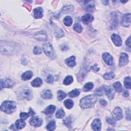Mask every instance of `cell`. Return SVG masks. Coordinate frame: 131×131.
Wrapping results in <instances>:
<instances>
[{
  "label": "cell",
  "mask_w": 131,
  "mask_h": 131,
  "mask_svg": "<svg viewBox=\"0 0 131 131\" xmlns=\"http://www.w3.org/2000/svg\"><path fill=\"white\" fill-rule=\"evenodd\" d=\"M16 105L14 101H5L1 105V110L7 114L12 113L15 110Z\"/></svg>",
  "instance_id": "7a4b0ae2"
},
{
  "label": "cell",
  "mask_w": 131,
  "mask_h": 131,
  "mask_svg": "<svg viewBox=\"0 0 131 131\" xmlns=\"http://www.w3.org/2000/svg\"><path fill=\"white\" fill-rule=\"evenodd\" d=\"M97 101V97L95 95H91L84 97L80 101V106L83 109H88L92 107Z\"/></svg>",
  "instance_id": "6da1fadb"
},
{
  "label": "cell",
  "mask_w": 131,
  "mask_h": 131,
  "mask_svg": "<svg viewBox=\"0 0 131 131\" xmlns=\"http://www.w3.org/2000/svg\"><path fill=\"white\" fill-rule=\"evenodd\" d=\"M102 59L106 62V63L109 65H111L113 64V59L112 56L108 53H105L102 54Z\"/></svg>",
  "instance_id": "5bb4252c"
},
{
  "label": "cell",
  "mask_w": 131,
  "mask_h": 131,
  "mask_svg": "<svg viewBox=\"0 0 131 131\" xmlns=\"http://www.w3.org/2000/svg\"><path fill=\"white\" fill-rule=\"evenodd\" d=\"M119 61V66L120 67H123L126 65L129 62L128 54L125 53H122L120 56Z\"/></svg>",
  "instance_id": "ba28073f"
},
{
  "label": "cell",
  "mask_w": 131,
  "mask_h": 131,
  "mask_svg": "<svg viewBox=\"0 0 131 131\" xmlns=\"http://www.w3.org/2000/svg\"><path fill=\"white\" fill-rule=\"evenodd\" d=\"M43 84L42 79L40 78H36L31 82V85L34 87H39Z\"/></svg>",
  "instance_id": "7402d4cb"
},
{
  "label": "cell",
  "mask_w": 131,
  "mask_h": 131,
  "mask_svg": "<svg viewBox=\"0 0 131 131\" xmlns=\"http://www.w3.org/2000/svg\"><path fill=\"white\" fill-rule=\"evenodd\" d=\"M67 95L66 93L62 91H59L58 92V98L59 100H62V99H64L66 97Z\"/></svg>",
  "instance_id": "836d02e7"
},
{
  "label": "cell",
  "mask_w": 131,
  "mask_h": 131,
  "mask_svg": "<svg viewBox=\"0 0 131 131\" xmlns=\"http://www.w3.org/2000/svg\"><path fill=\"white\" fill-rule=\"evenodd\" d=\"M124 83L125 87L128 89H131V78L130 77H127L124 78Z\"/></svg>",
  "instance_id": "1f68e13d"
},
{
  "label": "cell",
  "mask_w": 131,
  "mask_h": 131,
  "mask_svg": "<svg viewBox=\"0 0 131 131\" xmlns=\"http://www.w3.org/2000/svg\"><path fill=\"white\" fill-rule=\"evenodd\" d=\"M41 97L43 99H50L52 98V95L51 92V91L49 90H44L42 92Z\"/></svg>",
  "instance_id": "ffe728a7"
},
{
  "label": "cell",
  "mask_w": 131,
  "mask_h": 131,
  "mask_svg": "<svg viewBox=\"0 0 131 131\" xmlns=\"http://www.w3.org/2000/svg\"><path fill=\"white\" fill-rule=\"evenodd\" d=\"M126 45L129 48L131 47V37H130V36L127 39V40L126 41Z\"/></svg>",
  "instance_id": "c3c4849f"
},
{
  "label": "cell",
  "mask_w": 131,
  "mask_h": 131,
  "mask_svg": "<svg viewBox=\"0 0 131 131\" xmlns=\"http://www.w3.org/2000/svg\"><path fill=\"white\" fill-rule=\"evenodd\" d=\"M21 96L28 100H30L33 97L32 91L29 88H25L21 92Z\"/></svg>",
  "instance_id": "5b68a950"
},
{
  "label": "cell",
  "mask_w": 131,
  "mask_h": 131,
  "mask_svg": "<svg viewBox=\"0 0 131 131\" xmlns=\"http://www.w3.org/2000/svg\"><path fill=\"white\" fill-rule=\"evenodd\" d=\"M30 123L32 126L33 127H40L43 123L42 119L38 117H35L31 119L30 120Z\"/></svg>",
  "instance_id": "30bf717a"
},
{
  "label": "cell",
  "mask_w": 131,
  "mask_h": 131,
  "mask_svg": "<svg viewBox=\"0 0 131 131\" xmlns=\"http://www.w3.org/2000/svg\"><path fill=\"white\" fill-rule=\"evenodd\" d=\"M29 114L26 113H22L20 114V117L23 120H26L28 118V117H29Z\"/></svg>",
  "instance_id": "b9f144b4"
},
{
  "label": "cell",
  "mask_w": 131,
  "mask_h": 131,
  "mask_svg": "<svg viewBox=\"0 0 131 131\" xmlns=\"http://www.w3.org/2000/svg\"><path fill=\"white\" fill-rule=\"evenodd\" d=\"M121 2L122 3H126V2H127L128 1H121Z\"/></svg>",
  "instance_id": "db71d44e"
},
{
  "label": "cell",
  "mask_w": 131,
  "mask_h": 131,
  "mask_svg": "<svg viewBox=\"0 0 131 131\" xmlns=\"http://www.w3.org/2000/svg\"><path fill=\"white\" fill-rule=\"evenodd\" d=\"M43 48L44 52L49 58H54L55 52L52 47V45H51L49 43H46L43 45Z\"/></svg>",
  "instance_id": "277c9868"
},
{
  "label": "cell",
  "mask_w": 131,
  "mask_h": 131,
  "mask_svg": "<svg viewBox=\"0 0 131 131\" xmlns=\"http://www.w3.org/2000/svg\"><path fill=\"white\" fill-rule=\"evenodd\" d=\"M64 124L68 128H71V124L72 122V118L71 116H69L68 118H67L65 120H64Z\"/></svg>",
  "instance_id": "d590c367"
},
{
  "label": "cell",
  "mask_w": 131,
  "mask_h": 131,
  "mask_svg": "<svg viewBox=\"0 0 131 131\" xmlns=\"http://www.w3.org/2000/svg\"><path fill=\"white\" fill-rule=\"evenodd\" d=\"M55 33L56 34V36L58 37H60L64 35L63 31H62V30L61 29H60V28L59 29V30L56 31V32Z\"/></svg>",
  "instance_id": "ee69618b"
},
{
  "label": "cell",
  "mask_w": 131,
  "mask_h": 131,
  "mask_svg": "<svg viewBox=\"0 0 131 131\" xmlns=\"http://www.w3.org/2000/svg\"><path fill=\"white\" fill-rule=\"evenodd\" d=\"M113 87H114V89H115L116 92H117L118 93H120V92H122V90H123L122 86V85L120 82H117L115 83H114L113 84Z\"/></svg>",
  "instance_id": "484cf974"
},
{
  "label": "cell",
  "mask_w": 131,
  "mask_h": 131,
  "mask_svg": "<svg viewBox=\"0 0 131 131\" xmlns=\"http://www.w3.org/2000/svg\"><path fill=\"white\" fill-rule=\"evenodd\" d=\"M101 123L99 119H95L92 124V128L94 131H99L101 129Z\"/></svg>",
  "instance_id": "2e32d148"
},
{
  "label": "cell",
  "mask_w": 131,
  "mask_h": 131,
  "mask_svg": "<svg viewBox=\"0 0 131 131\" xmlns=\"http://www.w3.org/2000/svg\"><path fill=\"white\" fill-rule=\"evenodd\" d=\"M61 49L62 50H64V51H65V50H67L68 49V47L66 45H63L61 47Z\"/></svg>",
  "instance_id": "f907efd6"
},
{
  "label": "cell",
  "mask_w": 131,
  "mask_h": 131,
  "mask_svg": "<svg viewBox=\"0 0 131 131\" xmlns=\"http://www.w3.org/2000/svg\"><path fill=\"white\" fill-rule=\"evenodd\" d=\"M14 82L10 80V79H7L5 81L1 80V88H11L13 86Z\"/></svg>",
  "instance_id": "8fae6325"
},
{
  "label": "cell",
  "mask_w": 131,
  "mask_h": 131,
  "mask_svg": "<svg viewBox=\"0 0 131 131\" xmlns=\"http://www.w3.org/2000/svg\"><path fill=\"white\" fill-rule=\"evenodd\" d=\"M115 77V74L113 72H110L106 73L104 75V78L105 79H107V80H110L112 79Z\"/></svg>",
  "instance_id": "f546056e"
},
{
  "label": "cell",
  "mask_w": 131,
  "mask_h": 131,
  "mask_svg": "<svg viewBox=\"0 0 131 131\" xmlns=\"http://www.w3.org/2000/svg\"><path fill=\"white\" fill-rule=\"evenodd\" d=\"M33 76V73L30 71H28L24 73L22 75V79L23 81H27L30 79Z\"/></svg>",
  "instance_id": "603a6c76"
},
{
  "label": "cell",
  "mask_w": 131,
  "mask_h": 131,
  "mask_svg": "<svg viewBox=\"0 0 131 131\" xmlns=\"http://www.w3.org/2000/svg\"><path fill=\"white\" fill-rule=\"evenodd\" d=\"M73 82V78L72 76H67L64 79V84L65 85H69Z\"/></svg>",
  "instance_id": "4dcf8cb0"
},
{
  "label": "cell",
  "mask_w": 131,
  "mask_h": 131,
  "mask_svg": "<svg viewBox=\"0 0 131 131\" xmlns=\"http://www.w3.org/2000/svg\"><path fill=\"white\" fill-rule=\"evenodd\" d=\"M34 37L37 41H46L47 39V33L44 31H41L36 32L35 35Z\"/></svg>",
  "instance_id": "52a82bcc"
},
{
  "label": "cell",
  "mask_w": 131,
  "mask_h": 131,
  "mask_svg": "<svg viewBox=\"0 0 131 131\" xmlns=\"http://www.w3.org/2000/svg\"><path fill=\"white\" fill-rule=\"evenodd\" d=\"M84 9L87 11H92L94 9V4L93 1H84Z\"/></svg>",
  "instance_id": "9a60e30c"
},
{
  "label": "cell",
  "mask_w": 131,
  "mask_h": 131,
  "mask_svg": "<svg viewBox=\"0 0 131 131\" xmlns=\"http://www.w3.org/2000/svg\"><path fill=\"white\" fill-rule=\"evenodd\" d=\"M94 20L93 16L90 14H87L83 15L82 18V20L84 24H88L90 22H92Z\"/></svg>",
  "instance_id": "e0dca14e"
},
{
  "label": "cell",
  "mask_w": 131,
  "mask_h": 131,
  "mask_svg": "<svg viewBox=\"0 0 131 131\" xmlns=\"http://www.w3.org/2000/svg\"><path fill=\"white\" fill-rule=\"evenodd\" d=\"M65 62L66 64L70 67H73L76 65L75 58L74 56H72L70 58L66 59Z\"/></svg>",
  "instance_id": "d6986e66"
},
{
  "label": "cell",
  "mask_w": 131,
  "mask_h": 131,
  "mask_svg": "<svg viewBox=\"0 0 131 131\" xmlns=\"http://www.w3.org/2000/svg\"><path fill=\"white\" fill-rule=\"evenodd\" d=\"M64 105L68 109H71L74 106V102L71 99H67L64 101Z\"/></svg>",
  "instance_id": "4316f807"
},
{
  "label": "cell",
  "mask_w": 131,
  "mask_h": 131,
  "mask_svg": "<svg viewBox=\"0 0 131 131\" xmlns=\"http://www.w3.org/2000/svg\"><path fill=\"white\" fill-rule=\"evenodd\" d=\"M80 94V92L77 89H75L72 90L71 92L69 93V96L70 97H76L78 96Z\"/></svg>",
  "instance_id": "d6a6232c"
},
{
  "label": "cell",
  "mask_w": 131,
  "mask_h": 131,
  "mask_svg": "<svg viewBox=\"0 0 131 131\" xmlns=\"http://www.w3.org/2000/svg\"><path fill=\"white\" fill-rule=\"evenodd\" d=\"M73 28L78 33H81L83 30V28L81 25L78 23H76L74 24V25L73 26Z\"/></svg>",
  "instance_id": "74e56055"
},
{
  "label": "cell",
  "mask_w": 131,
  "mask_h": 131,
  "mask_svg": "<svg viewBox=\"0 0 131 131\" xmlns=\"http://www.w3.org/2000/svg\"><path fill=\"white\" fill-rule=\"evenodd\" d=\"M95 93L97 95L101 96L102 95V93H103V92H102V88L96 89L95 91Z\"/></svg>",
  "instance_id": "f6af8a7d"
},
{
  "label": "cell",
  "mask_w": 131,
  "mask_h": 131,
  "mask_svg": "<svg viewBox=\"0 0 131 131\" xmlns=\"http://www.w3.org/2000/svg\"><path fill=\"white\" fill-rule=\"evenodd\" d=\"M26 125L25 122L24 121V120L23 119H19V120H17L15 123V126H16V128L18 130H20L25 127Z\"/></svg>",
  "instance_id": "d4e9b609"
},
{
  "label": "cell",
  "mask_w": 131,
  "mask_h": 131,
  "mask_svg": "<svg viewBox=\"0 0 131 131\" xmlns=\"http://www.w3.org/2000/svg\"><path fill=\"white\" fill-rule=\"evenodd\" d=\"M106 121L108 123H109L110 124H111V125H113V126H114V125H115V124H116V122H115V119L114 118H111V117L107 118V119Z\"/></svg>",
  "instance_id": "60d3db41"
},
{
  "label": "cell",
  "mask_w": 131,
  "mask_h": 131,
  "mask_svg": "<svg viewBox=\"0 0 131 131\" xmlns=\"http://www.w3.org/2000/svg\"><path fill=\"white\" fill-rule=\"evenodd\" d=\"M102 89H103L106 94L107 96V97H109V99H112L113 98L114 94L112 92L111 88L109 86H104L103 87H102Z\"/></svg>",
  "instance_id": "ac0fdd59"
},
{
  "label": "cell",
  "mask_w": 131,
  "mask_h": 131,
  "mask_svg": "<svg viewBox=\"0 0 131 131\" xmlns=\"http://www.w3.org/2000/svg\"><path fill=\"white\" fill-rule=\"evenodd\" d=\"M33 16L36 19H40L43 16V10L41 7H38L33 10Z\"/></svg>",
  "instance_id": "4fadbf2b"
},
{
  "label": "cell",
  "mask_w": 131,
  "mask_h": 131,
  "mask_svg": "<svg viewBox=\"0 0 131 131\" xmlns=\"http://www.w3.org/2000/svg\"><path fill=\"white\" fill-rule=\"evenodd\" d=\"M73 6H66L63 8L62 9V12H64L63 13H67V12H68V11H71L73 10Z\"/></svg>",
  "instance_id": "ab89813d"
},
{
  "label": "cell",
  "mask_w": 131,
  "mask_h": 131,
  "mask_svg": "<svg viewBox=\"0 0 131 131\" xmlns=\"http://www.w3.org/2000/svg\"><path fill=\"white\" fill-rule=\"evenodd\" d=\"M99 102H100V105L102 106H104V107H106L107 105V102L105 100H103V99L100 100Z\"/></svg>",
  "instance_id": "7dc6e473"
},
{
  "label": "cell",
  "mask_w": 131,
  "mask_h": 131,
  "mask_svg": "<svg viewBox=\"0 0 131 131\" xmlns=\"http://www.w3.org/2000/svg\"><path fill=\"white\" fill-rule=\"evenodd\" d=\"M102 3H104V5H107L108 3H109V1H102Z\"/></svg>",
  "instance_id": "f5cc1de1"
},
{
  "label": "cell",
  "mask_w": 131,
  "mask_h": 131,
  "mask_svg": "<svg viewBox=\"0 0 131 131\" xmlns=\"http://www.w3.org/2000/svg\"><path fill=\"white\" fill-rule=\"evenodd\" d=\"M54 81V77L52 75H49L47 78V82L49 83H52Z\"/></svg>",
  "instance_id": "7bdbcfd3"
},
{
  "label": "cell",
  "mask_w": 131,
  "mask_h": 131,
  "mask_svg": "<svg viewBox=\"0 0 131 131\" xmlns=\"http://www.w3.org/2000/svg\"><path fill=\"white\" fill-rule=\"evenodd\" d=\"M56 124L55 121H51L50 122L46 127V129L48 131H53L55 129Z\"/></svg>",
  "instance_id": "f1b7e54d"
},
{
  "label": "cell",
  "mask_w": 131,
  "mask_h": 131,
  "mask_svg": "<svg viewBox=\"0 0 131 131\" xmlns=\"http://www.w3.org/2000/svg\"><path fill=\"white\" fill-rule=\"evenodd\" d=\"M65 116V112L62 109L59 110L56 114V117L58 118H62Z\"/></svg>",
  "instance_id": "8d00e7d4"
},
{
  "label": "cell",
  "mask_w": 131,
  "mask_h": 131,
  "mask_svg": "<svg viewBox=\"0 0 131 131\" xmlns=\"http://www.w3.org/2000/svg\"><path fill=\"white\" fill-rule=\"evenodd\" d=\"M121 25L126 27H128L131 25V14L128 13L122 17Z\"/></svg>",
  "instance_id": "9c48e42d"
},
{
  "label": "cell",
  "mask_w": 131,
  "mask_h": 131,
  "mask_svg": "<svg viewBox=\"0 0 131 131\" xmlns=\"http://www.w3.org/2000/svg\"><path fill=\"white\" fill-rule=\"evenodd\" d=\"M42 52V50L41 47L38 46H36L33 49V53L35 54H40Z\"/></svg>",
  "instance_id": "f35d334b"
},
{
  "label": "cell",
  "mask_w": 131,
  "mask_h": 131,
  "mask_svg": "<svg viewBox=\"0 0 131 131\" xmlns=\"http://www.w3.org/2000/svg\"><path fill=\"white\" fill-rule=\"evenodd\" d=\"M113 117L116 120H120L123 117L122 112L121 109L119 107H115L113 111Z\"/></svg>",
  "instance_id": "8992f818"
},
{
  "label": "cell",
  "mask_w": 131,
  "mask_h": 131,
  "mask_svg": "<svg viewBox=\"0 0 131 131\" xmlns=\"http://www.w3.org/2000/svg\"><path fill=\"white\" fill-rule=\"evenodd\" d=\"M129 92H128L127 91H125L124 92V93H123V95L124 96H126V97H128L129 96Z\"/></svg>",
  "instance_id": "816d5d0a"
},
{
  "label": "cell",
  "mask_w": 131,
  "mask_h": 131,
  "mask_svg": "<svg viewBox=\"0 0 131 131\" xmlns=\"http://www.w3.org/2000/svg\"><path fill=\"white\" fill-rule=\"evenodd\" d=\"M55 109L56 107L54 106L50 105L46 107V109L44 111V113L46 115H51L54 112Z\"/></svg>",
  "instance_id": "44dd1931"
},
{
  "label": "cell",
  "mask_w": 131,
  "mask_h": 131,
  "mask_svg": "<svg viewBox=\"0 0 131 131\" xmlns=\"http://www.w3.org/2000/svg\"><path fill=\"white\" fill-rule=\"evenodd\" d=\"M28 114H29V116H33L35 114V113L31 109H30V111L29 112V113H28Z\"/></svg>",
  "instance_id": "681fc988"
},
{
  "label": "cell",
  "mask_w": 131,
  "mask_h": 131,
  "mask_svg": "<svg viewBox=\"0 0 131 131\" xmlns=\"http://www.w3.org/2000/svg\"><path fill=\"white\" fill-rule=\"evenodd\" d=\"M93 88V84L91 83H88L84 85V86L83 87V91L87 92V91H89L91 89H92Z\"/></svg>",
  "instance_id": "e575fe53"
},
{
  "label": "cell",
  "mask_w": 131,
  "mask_h": 131,
  "mask_svg": "<svg viewBox=\"0 0 131 131\" xmlns=\"http://www.w3.org/2000/svg\"><path fill=\"white\" fill-rule=\"evenodd\" d=\"M72 19L71 17L70 16H66L65 19H64V23L67 26H70L72 24Z\"/></svg>",
  "instance_id": "83f0119b"
},
{
  "label": "cell",
  "mask_w": 131,
  "mask_h": 131,
  "mask_svg": "<svg viewBox=\"0 0 131 131\" xmlns=\"http://www.w3.org/2000/svg\"><path fill=\"white\" fill-rule=\"evenodd\" d=\"M126 118L128 119L129 120H130L131 119V111L130 109H129L126 111Z\"/></svg>",
  "instance_id": "bcb514c9"
},
{
  "label": "cell",
  "mask_w": 131,
  "mask_h": 131,
  "mask_svg": "<svg viewBox=\"0 0 131 131\" xmlns=\"http://www.w3.org/2000/svg\"><path fill=\"white\" fill-rule=\"evenodd\" d=\"M4 45L1 44V52L4 54H10L14 52V51L16 50V45L13 43H8V42H3Z\"/></svg>",
  "instance_id": "3957f363"
},
{
  "label": "cell",
  "mask_w": 131,
  "mask_h": 131,
  "mask_svg": "<svg viewBox=\"0 0 131 131\" xmlns=\"http://www.w3.org/2000/svg\"><path fill=\"white\" fill-rule=\"evenodd\" d=\"M112 40L114 44L118 47H120L122 45V40L120 37L116 34H113L111 36Z\"/></svg>",
  "instance_id": "7c38bea8"
},
{
  "label": "cell",
  "mask_w": 131,
  "mask_h": 131,
  "mask_svg": "<svg viewBox=\"0 0 131 131\" xmlns=\"http://www.w3.org/2000/svg\"><path fill=\"white\" fill-rule=\"evenodd\" d=\"M117 15L113 13L111 14V23H112V27L113 28H115L117 25Z\"/></svg>",
  "instance_id": "cb8c5ba5"
}]
</instances>
